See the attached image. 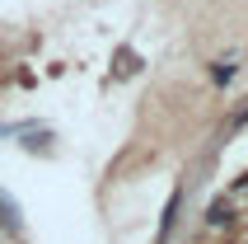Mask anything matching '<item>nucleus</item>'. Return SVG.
<instances>
[{
  "label": "nucleus",
  "mask_w": 248,
  "mask_h": 244,
  "mask_svg": "<svg viewBox=\"0 0 248 244\" xmlns=\"http://www.w3.org/2000/svg\"><path fill=\"white\" fill-rule=\"evenodd\" d=\"M230 75H234V61H220V66L211 70V80H216V85H225V80H230Z\"/></svg>",
  "instance_id": "4"
},
{
  "label": "nucleus",
  "mask_w": 248,
  "mask_h": 244,
  "mask_svg": "<svg viewBox=\"0 0 248 244\" xmlns=\"http://www.w3.org/2000/svg\"><path fill=\"white\" fill-rule=\"evenodd\" d=\"M225 221H230V207H225V202H216V207L206 211V226H225Z\"/></svg>",
  "instance_id": "3"
},
{
  "label": "nucleus",
  "mask_w": 248,
  "mask_h": 244,
  "mask_svg": "<svg viewBox=\"0 0 248 244\" xmlns=\"http://www.w3.org/2000/svg\"><path fill=\"white\" fill-rule=\"evenodd\" d=\"M0 226H5V230H14V226H19V211H14V202L5 197V192H0Z\"/></svg>",
  "instance_id": "2"
},
{
  "label": "nucleus",
  "mask_w": 248,
  "mask_h": 244,
  "mask_svg": "<svg viewBox=\"0 0 248 244\" xmlns=\"http://www.w3.org/2000/svg\"><path fill=\"white\" fill-rule=\"evenodd\" d=\"M173 221H178V192L169 197V207H164V226H159V244L169 240V230H173Z\"/></svg>",
  "instance_id": "1"
}]
</instances>
